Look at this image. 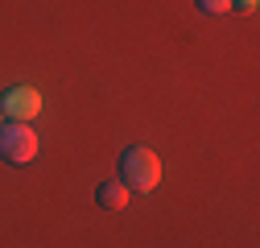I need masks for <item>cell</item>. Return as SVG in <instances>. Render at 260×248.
<instances>
[{
    "mask_svg": "<svg viewBox=\"0 0 260 248\" xmlns=\"http://www.w3.org/2000/svg\"><path fill=\"white\" fill-rule=\"evenodd\" d=\"M207 17H223V13H232V0H194Z\"/></svg>",
    "mask_w": 260,
    "mask_h": 248,
    "instance_id": "5",
    "label": "cell"
},
{
    "mask_svg": "<svg viewBox=\"0 0 260 248\" xmlns=\"http://www.w3.org/2000/svg\"><path fill=\"white\" fill-rule=\"evenodd\" d=\"M0 120H5V112H0Z\"/></svg>",
    "mask_w": 260,
    "mask_h": 248,
    "instance_id": "7",
    "label": "cell"
},
{
    "mask_svg": "<svg viewBox=\"0 0 260 248\" xmlns=\"http://www.w3.org/2000/svg\"><path fill=\"white\" fill-rule=\"evenodd\" d=\"M120 182L128 186V191H137V195H149L153 186L161 182V158H157L153 149H145V145L124 149V158H120Z\"/></svg>",
    "mask_w": 260,
    "mask_h": 248,
    "instance_id": "1",
    "label": "cell"
},
{
    "mask_svg": "<svg viewBox=\"0 0 260 248\" xmlns=\"http://www.w3.org/2000/svg\"><path fill=\"white\" fill-rule=\"evenodd\" d=\"M128 199H133V191H128L124 182H104L100 191H95V203H100L104 211H124Z\"/></svg>",
    "mask_w": 260,
    "mask_h": 248,
    "instance_id": "4",
    "label": "cell"
},
{
    "mask_svg": "<svg viewBox=\"0 0 260 248\" xmlns=\"http://www.w3.org/2000/svg\"><path fill=\"white\" fill-rule=\"evenodd\" d=\"M0 158L9 166H29L38 158V133L29 124H5L0 129Z\"/></svg>",
    "mask_w": 260,
    "mask_h": 248,
    "instance_id": "2",
    "label": "cell"
},
{
    "mask_svg": "<svg viewBox=\"0 0 260 248\" xmlns=\"http://www.w3.org/2000/svg\"><path fill=\"white\" fill-rule=\"evenodd\" d=\"M236 9H256V0H232Z\"/></svg>",
    "mask_w": 260,
    "mask_h": 248,
    "instance_id": "6",
    "label": "cell"
},
{
    "mask_svg": "<svg viewBox=\"0 0 260 248\" xmlns=\"http://www.w3.org/2000/svg\"><path fill=\"white\" fill-rule=\"evenodd\" d=\"M0 112H5L13 124H25V120H38L42 112V91L38 87H9L5 91V104H0Z\"/></svg>",
    "mask_w": 260,
    "mask_h": 248,
    "instance_id": "3",
    "label": "cell"
}]
</instances>
